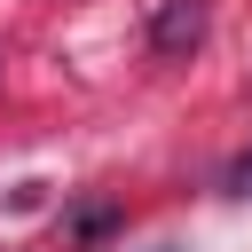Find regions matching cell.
Listing matches in <instances>:
<instances>
[{
  "mask_svg": "<svg viewBox=\"0 0 252 252\" xmlns=\"http://www.w3.org/2000/svg\"><path fill=\"white\" fill-rule=\"evenodd\" d=\"M150 47H158V55L205 47V0H165V8L150 16Z\"/></svg>",
  "mask_w": 252,
  "mask_h": 252,
  "instance_id": "cell-1",
  "label": "cell"
},
{
  "mask_svg": "<svg viewBox=\"0 0 252 252\" xmlns=\"http://www.w3.org/2000/svg\"><path fill=\"white\" fill-rule=\"evenodd\" d=\"M228 189H236V197H252V150H244V158L228 165Z\"/></svg>",
  "mask_w": 252,
  "mask_h": 252,
  "instance_id": "cell-2",
  "label": "cell"
}]
</instances>
